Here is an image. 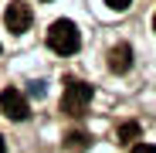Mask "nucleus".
I'll return each instance as SVG.
<instances>
[{"instance_id":"obj_9","label":"nucleus","mask_w":156,"mask_h":153,"mask_svg":"<svg viewBox=\"0 0 156 153\" xmlns=\"http://www.w3.org/2000/svg\"><path fill=\"white\" fill-rule=\"evenodd\" d=\"M105 4H109V7H112V10H126V7H129V4H133V0H105Z\"/></svg>"},{"instance_id":"obj_6","label":"nucleus","mask_w":156,"mask_h":153,"mask_svg":"<svg viewBox=\"0 0 156 153\" xmlns=\"http://www.w3.org/2000/svg\"><path fill=\"white\" fill-rule=\"evenodd\" d=\"M119 140H122V143L139 140V122H122V126H119Z\"/></svg>"},{"instance_id":"obj_11","label":"nucleus","mask_w":156,"mask_h":153,"mask_svg":"<svg viewBox=\"0 0 156 153\" xmlns=\"http://www.w3.org/2000/svg\"><path fill=\"white\" fill-rule=\"evenodd\" d=\"M153 31H156V17H153Z\"/></svg>"},{"instance_id":"obj_12","label":"nucleus","mask_w":156,"mask_h":153,"mask_svg":"<svg viewBox=\"0 0 156 153\" xmlns=\"http://www.w3.org/2000/svg\"><path fill=\"white\" fill-rule=\"evenodd\" d=\"M0 51H4V48H0Z\"/></svg>"},{"instance_id":"obj_7","label":"nucleus","mask_w":156,"mask_h":153,"mask_svg":"<svg viewBox=\"0 0 156 153\" xmlns=\"http://www.w3.org/2000/svg\"><path fill=\"white\" fill-rule=\"evenodd\" d=\"M65 146H68V150H85V146H88V136H85V133H68V136H65Z\"/></svg>"},{"instance_id":"obj_5","label":"nucleus","mask_w":156,"mask_h":153,"mask_svg":"<svg viewBox=\"0 0 156 153\" xmlns=\"http://www.w3.org/2000/svg\"><path fill=\"white\" fill-rule=\"evenodd\" d=\"M109 68L115 75H126L129 68H133V48H129V44H115L109 51Z\"/></svg>"},{"instance_id":"obj_3","label":"nucleus","mask_w":156,"mask_h":153,"mask_svg":"<svg viewBox=\"0 0 156 153\" xmlns=\"http://www.w3.org/2000/svg\"><path fill=\"white\" fill-rule=\"evenodd\" d=\"M31 20H34L31 4H24V0H10V4H7L4 24H7V31H10V34H24V31L31 27Z\"/></svg>"},{"instance_id":"obj_1","label":"nucleus","mask_w":156,"mask_h":153,"mask_svg":"<svg viewBox=\"0 0 156 153\" xmlns=\"http://www.w3.org/2000/svg\"><path fill=\"white\" fill-rule=\"evenodd\" d=\"M48 44H51V51H58V55H75L78 44H82V34H78V27L71 20H55L48 27Z\"/></svg>"},{"instance_id":"obj_2","label":"nucleus","mask_w":156,"mask_h":153,"mask_svg":"<svg viewBox=\"0 0 156 153\" xmlns=\"http://www.w3.org/2000/svg\"><path fill=\"white\" fill-rule=\"evenodd\" d=\"M92 85L88 82H78V78H68L65 82V95H61V112L68 116H82L88 109V102H92Z\"/></svg>"},{"instance_id":"obj_10","label":"nucleus","mask_w":156,"mask_h":153,"mask_svg":"<svg viewBox=\"0 0 156 153\" xmlns=\"http://www.w3.org/2000/svg\"><path fill=\"white\" fill-rule=\"evenodd\" d=\"M0 153H7V143H4V136H0Z\"/></svg>"},{"instance_id":"obj_8","label":"nucleus","mask_w":156,"mask_h":153,"mask_svg":"<svg viewBox=\"0 0 156 153\" xmlns=\"http://www.w3.org/2000/svg\"><path fill=\"white\" fill-rule=\"evenodd\" d=\"M133 153H156V146H153V143H136Z\"/></svg>"},{"instance_id":"obj_4","label":"nucleus","mask_w":156,"mask_h":153,"mask_svg":"<svg viewBox=\"0 0 156 153\" xmlns=\"http://www.w3.org/2000/svg\"><path fill=\"white\" fill-rule=\"evenodd\" d=\"M0 109H4V116L14 119V122H20V119L31 116V106H27V99H24L20 89H4V92H0Z\"/></svg>"}]
</instances>
